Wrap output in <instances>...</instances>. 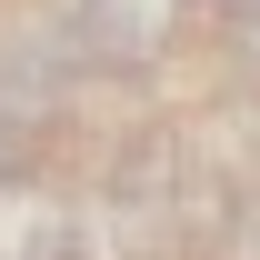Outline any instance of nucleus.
I'll return each instance as SVG.
<instances>
[{"mask_svg":"<svg viewBox=\"0 0 260 260\" xmlns=\"http://www.w3.org/2000/svg\"><path fill=\"white\" fill-rule=\"evenodd\" d=\"M10 160H20V140H10V120H0V180H10Z\"/></svg>","mask_w":260,"mask_h":260,"instance_id":"1","label":"nucleus"}]
</instances>
